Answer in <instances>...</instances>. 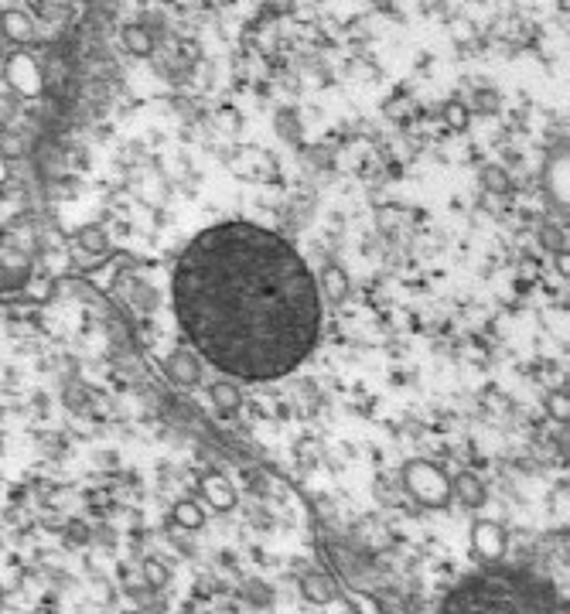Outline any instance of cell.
Listing matches in <instances>:
<instances>
[{
  "instance_id": "22",
  "label": "cell",
  "mask_w": 570,
  "mask_h": 614,
  "mask_svg": "<svg viewBox=\"0 0 570 614\" xmlns=\"http://www.w3.org/2000/svg\"><path fill=\"white\" fill-rule=\"evenodd\" d=\"M363 614H382V611H380V604H376L373 597H363Z\"/></svg>"
},
{
  "instance_id": "12",
  "label": "cell",
  "mask_w": 570,
  "mask_h": 614,
  "mask_svg": "<svg viewBox=\"0 0 570 614\" xmlns=\"http://www.w3.org/2000/svg\"><path fill=\"white\" fill-rule=\"evenodd\" d=\"M171 519H174V526H181V529H202L206 526V512H202V505H198L195 498H181V502H174Z\"/></svg>"
},
{
  "instance_id": "1",
  "label": "cell",
  "mask_w": 570,
  "mask_h": 614,
  "mask_svg": "<svg viewBox=\"0 0 570 614\" xmlns=\"http://www.w3.org/2000/svg\"><path fill=\"white\" fill-rule=\"evenodd\" d=\"M171 301L195 355L246 382L294 373L321 331L308 263L257 222H219L191 239L174 263Z\"/></svg>"
},
{
  "instance_id": "15",
  "label": "cell",
  "mask_w": 570,
  "mask_h": 614,
  "mask_svg": "<svg viewBox=\"0 0 570 614\" xmlns=\"http://www.w3.org/2000/svg\"><path fill=\"white\" fill-rule=\"evenodd\" d=\"M212 403L223 409V413H236L242 407V396L236 386H229V382H219V386H212Z\"/></svg>"
},
{
  "instance_id": "3",
  "label": "cell",
  "mask_w": 570,
  "mask_h": 614,
  "mask_svg": "<svg viewBox=\"0 0 570 614\" xmlns=\"http://www.w3.org/2000/svg\"><path fill=\"white\" fill-rule=\"evenodd\" d=\"M403 488L410 492V498H417L420 505H431V509H444L451 502L448 475L431 460H407L403 464Z\"/></svg>"
},
{
  "instance_id": "11",
  "label": "cell",
  "mask_w": 570,
  "mask_h": 614,
  "mask_svg": "<svg viewBox=\"0 0 570 614\" xmlns=\"http://www.w3.org/2000/svg\"><path fill=\"white\" fill-rule=\"evenodd\" d=\"M123 38V48L130 51V55H137V58H147L151 51H154V38L147 28H140V24H127L120 31Z\"/></svg>"
},
{
  "instance_id": "19",
  "label": "cell",
  "mask_w": 570,
  "mask_h": 614,
  "mask_svg": "<svg viewBox=\"0 0 570 614\" xmlns=\"http://www.w3.org/2000/svg\"><path fill=\"white\" fill-rule=\"evenodd\" d=\"M144 577H147V583L151 587H164V580H168V566L157 560H147L144 563Z\"/></svg>"
},
{
  "instance_id": "7",
  "label": "cell",
  "mask_w": 570,
  "mask_h": 614,
  "mask_svg": "<svg viewBox=\"0 0 570 614\" xmlns=\"http://www.w3.org/2000/svg\"><path fill=\"white\" fill-rule=\"evenodd\" d=\"M164 369L171 375L178 386H198V379H202V362L195 352L189 348H181V352H174L168 362H164Z\"/></svg>"
},
{
  "instance_id": "24",
  "label": "cell",
  "mask_w": 570,
  "mask_h": 614,
  "mask_svg": "<svg viewBox=\"0 0 570 614\" xmlns=\"http://www.w3.org/2000/svg\"><path fill=\"white\" fill-rule=\"evenodd\" d=\"M11 178V168H7V161H4V154H0V185Z\"/></svg>"
},
{
  "instance_id": "20",
  "label": "cell",
  "mask_w": 570,
  "mask_h": 614,
  "mask_svg": "<svg viewBox=\"0 0 570 614\" xmlns=\"http://www.w3.org/2000/svg\"><path fill=\"white\" fill-rule=\"evenodd\" d=\"M499 106H502V102H499V96H495L492 89H478V92H475V110H485V113H495Z\"/></svg>"
},
{
  "instance_id": "6",
  "label": "cell",
  "mask_w": 570,
  "mask_h": 614,
  "mask_svg": "<svg viewBox=\"0 0 570 614\" xmlns=\"http://www.w3.org/2000/svg\"><path fill=\"white\" fill-rule=\"evenodd\" d=\"M202 495H206V502L215 512H229L236 505V488H232V481L225 475H219V471L202 475Z\"/></svg>"
},
{
  "instance_id": "10",
  "label": "cell",
  "mask_w": 570,
  "mask_h": 614,
  "mask_svg": "<svg viewBox=\"0 0 570 614\" xmlns=\"http://www.w3.org/2000/svg\"><path fill=\"white\" fill-rule=\"evenodd\" d=\"M451 495H454V498H461L465 505H482L485 485L471 475V471H461V475H454V481H451Z\"/></svg>"
},
{
  "instance_id": "14",
  "label": "cell",
  "mask_w": 570,
  "mask_h": 614,
  "mask_svg": "<svg viewBox=\"0 0 570 614\" xmlns=\"http://www.w3.org/2000/svg\"><path fill=\"white\" fill-rule=\"evenodd\" d=\"M318 290H325L331 301H346V297H348V276H346V270H338V267H329V270L321 273V280H318Z\"/></svg>"
},
{
  "instance_id": "25",
  "label": "cell",
  "mask_w": 570,
  "mask_h": 614,
  "mask_svg": "<svg viewBox=\"0 0 570 614\" xmlns=\"http://www.w3.org/2000/svg\"><path fill=\"white\" fill-rule=\"evenodd\" d=\"M376 4H386V0H376Z\"/></svg>"
},
{
  "instance_id": "8",
  "label": "cell",
  "mask_w": 570,
  "mask_h": 614,
  "mask_svg": "<svg viewBox=\"0 0 570 614\" xmlns=\"http://www.w3.org/2000/svg\"><path fill=\"white\" fill-rule=\"evenodd\" d=\"M0 31H4V38L11 41V45H31L38 34H35V21L24 14V11H4L0 14Z\"/></svg>"
},
{
  "instance_id": "17",
  "label": "cell",
  "mask_w": 570,
  "mask_h": 614,
  "mask_svg": "<svg viewBox=\"0 0 570 614\" xmlns=\"http://www.w3.org/2000/svg\"><path fill=\"white\" fill-rule=\"evenodd\" d=\"M242 594L250 597V601H253V604H259V608H267V604H270V601H274V591H270V587H267V583H253V580H246V587H242Z\"/></svg>"
},
{
  "instance_id": "18",
  "label": "cell",
  "mask_w": 570,
  "mask_h": 614,
  "mask_svg": "<svg viewBox=\"0 0 570 614\" xmlns=\"http://www.w3.org/2000/svg\"><path fill=\"white\" fill-rule=\"evenodd\" d=\"M444 117H448L451 130H465L471 113H468V106H461V102H448V106H444Z\"/></svg>"
},
{
  "instance_id": "13",
  "label": "cell",
  "mask_w": 570,
  "mask_h": 614,
  "mask_svg": "<svg viewBox=\"0 0 570 614\" xmlns=\"http://www.w3.org/2000/svg\"><path fill=\"white\" fill-rule=\"evenodd\" d=\"M75 242H79V253H96V256L110 253V239H106V232L100 225H83Z\"/></svg>"
},
{
  "instance_id": "2",
  "label": "cell",
  "mask_w": 570,
  "mask_h": 614,
  "mask_svg": "<svg viewBox=\"0 0 570 614\" xmlns=\"http://www.w3.org/2000/svg\"><path fill=\"white\" fill-rule=\"evenodd\" d=\"M441 614H567V608L550 583L522 570H485L454 587Z\"/></svg>"
},
{
  "instance_id": "9",
  "label": "cell",
  "mask_w": 570,
  "mask_h": 614,
  "mask_svg": "<svg viewBox=\"0 0 570 614\" xmlns=\"http://www.w3.org/2000/svg\"><path fill=\"white\" fill-rule=\"evenodd\" d=\"M301 591H304V597H308L311 604H331V601L338 597L335 580H331L329 574H321V570L304 574V577H301Z\"/></svg>"
},
{
  "instance_id": "16",
  "label": "cell",
  "mask_w": 570,
  "mask_h": 614,
  "mask_svg": "<svg viewBox=\"0 0 570 614\" xmlns=\"http://www.w3.org/2000/svg\"><path fill=\"white\" fill-rule=\"evenodd\" d=\"M482 185L488 188V191L502 195V191H509V174L502 168H495V164H488V168L482 171Z\"/></svg>"
},
{
  "instance_id": "5",
  "label": "cell",
  "mask_w": 570,
  "mask_h": 614,
  "mask_svg": "<svg viewBox=\"0 0 570 614\" xmlns=\"http://www.w3.org/2000/svg\"><path fill=\"white\" fill-rule=\"evenodd\" d=\"M471 546H475V553L485 563H499L505 557V529L488 522V519L475 522V529H471Z\"/></svg>"
},
{
  "instance_id": "4",
  "label": "cell",
  "mask_w": 570,
  "mask_h": 614,
  "mask_svg": "<svg viewBox=\"0 0 570 614\" xmlns=\"http://www.w3.org/2000/svg\"><path fill=\"white\" fill-rule=\"evenodd\" d=\"M4 72H7L11 89H14L18 96H24V100H35L38 92H41V68H38V62L28 55V51H14V55L7 58Z\"/></svg>"
},
{
  "instance_id": "21",
  "label": "cell",
  "mask_w": 570,
  "mask_h": 614,
  "mask_svg": "<svg viewBox=\"0 0 570 614\" xmlns=\"http://www.w3.org/2000/svg\"><path fill=\"white\" fill-rule=\"evenodd\" d=\"M471 34H475V28H471L468 21H454V38H458V41H468Z\"/></svg>"
},
{
  "instance_id": "23",
  "label": "cell",
  "mask_w": 570,
  "mask_h": 614,
  "mask_svg": "<svg viewBox=\"0 0 570 614\" xmlns=\"http://www.w3.org/2000/svg\"><path fill=\"white\" fill-rule=\"evenodd\" d=\"M72 539H75V543H83V539H86V529L79 526V522H72Z\"/></svg>"
}]
</instances>
